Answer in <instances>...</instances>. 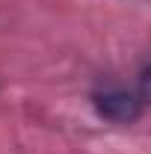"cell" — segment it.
<instances>
[{
	"instance_id": "cell-1",
	"label": "cell",
	"mask_w": 151,
	"mask_h": 154,
	"mask_svg": "<svg viewBox=\"0 0 151 154\" xmlns=\"http://www.w3.org/2000/svg\"><path fill=\"white\" fill-rule=\"evenodd\" d=\"M95 107L98 113L110 122H119V125H128L133 119H139L142 113V98L131 95L128 89H119V86H107L101 92H95Z\"/></svg>"
}]
</instances>
